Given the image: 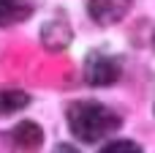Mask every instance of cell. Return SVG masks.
Listing matches in <instances>:
<instances>
[{"instance_id": "1", "label": "cell", "mask_w": 155, "mask_h": 153, "mask_svg": "<svg viewBox=\"0 0 155 153\" xmlns=\"http://www.w3.org/2000/svg\"><path fill=\"white\" fill-rule=\"evenodd\" d=\"M65 118H68L71 134L82 142H98L120 126L117 112H112L109 107H104L98 101H84V99L71 101L68 110H65Z\"/></svg>"}, {"instance_id": "2", "label": "cell", "mask_w": 155, "mask_h": 153, "mask_svg": "<svg viewBox=\"0 0 155 153\" xmlns=\"http://www.w3.org/2000/svg\"><path fill=\"white\" fill-rule=\"evenodd\" d=\"M123 74V66L117 57L112 55H101V52H90L87 60H84V79L95 88H106V85H114Z\"/></svg>"}, {"instance_id": "3", "label": "cell", "mask_w": 155, "mask_h": 153, "mask_svg": "<svg viewBox=\"0 0 155 153\" xmlns=\"http://www.w3.org/2000/svg\"><path fill=\"white\" fill-rule=\"evenodd\" d=\"M87 11L98 25L106 27V25H117L131 11V0H90Z\"/></svg>"}, {"instance_id": "4", "label": "cell", "mask_w": 155, "mask_h": 153, "mask_svg": "<svg viewBox=\"0 0 155 153\" xmlns=\"http://www.w3.org/2000/svg\"><path fill=\"white\" fill-rule=\"evenodd\" d=\"M41 38H44V47L46 49H54V52H60V49H65L68 44H71V27H68V22L65 19H52V22H46L44 25V30H41Z\"/></svg>"}, {"instance_id": "5", "label": "cell", "mask_w": 155, "mask_h": 153, "mask_svg": "<svg viewBox=\"0 0 155 153\" xmlns=\"http://www.w3.org/2000/svg\"><path fill=\"white\" fill-rule=\"evenodd\" d=\"M30 14H33V8L25 0H0V27L25 22Z\"/></svg>"}, {"instance_id": "6", "label": "cell", "mask_w": 155, "mask_h": 153, "mask_svg": "<svg viewBox=\"0 0 155 153\" xmlns=\"http://www.w3.org/2000/svg\"><path fill=\"white\" fill-rule=\"evenodd\" d=\"M41 140H44V134H41V129H38L33 120L19 123V126L14 129V142H16V145H22V148L27 145V148H33V151H35V148L41 145Z\"/></svg>"}, {"instance_id": "7", "label": "cell", "mask_w": 155, "mask_h": 153, "mask_svg": "<svg viewBox=\"0 0 155 153\" xmlns=\"http://www.w3.org/2000/svg\"><path fill=\"white\" fill-rule=\"evenodd\" d=\"M30 104V96L22 90H0V115H14Z\"/></svg>"}, {"instance_id": "8", "label": "cell", "mask_w": 155, "mask_h": 153, "mask_svg": "<svg viewBox=\"0 0 155 153\" xmlns=\"http://www.w3.org/2000/svg\"><path fill=\"white\" fill-rule=\"evenodd\" d=\"M101 153H142V148H139L136 142H131V140H117V142L104 145Z\"/></svg>"}, {"instance_id": "9", "label": "cell", "mask_w": 155, "mask_h": 153, "mask_svg": "<svg viewBox=\"0 0 155 153\" xmlns=\"http://www.w3.org/2000/svg\"><path fill=\"white\" fill-rule=\"evenodd\" d=\"M52 153H79V151H76L74 145H57V148H54Z\"/></svg>"}, {"instance_id": "10", "label": "cell", "mask_w": 155, "mask_h": 153, "mask_svg": "<svg viewBox=\"0 0 155 153\" xmlns=\"http://www.w3.org/2000/svg\"><path fill=\"white\" fill-rule=\"evenodd\" d=\"M153 47H155V38H153Z\"/></svg>"}]
</instances>
